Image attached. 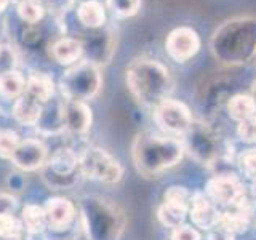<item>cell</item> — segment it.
I'll use <instances>...</instances> for the list:
<instances>
[{
	"label": "cell",
	"instance_id": "1",
	"mask_svg": "<svg viewBox=\"0 0 256 240\" xmlns=\"http://www.w3.org/2000/svg\"><path fill=\"white\" fill-rule=\"evenodd\" d=\"M182 144L174 138L142 133L134 141L133 158L144 174H157L173 166L182 157Z\"/></svg>",
	"mask_w": 256,
	"mask_h": 240
},
{
	"label": "cell",
	"instance_id": "2",
	"mask_svg": "<svg viewBox=\"0 0 256 240\" xmlns=\"http://www.w3.org/2000/svg\"><path fill=\"white\" fill-rule=\"evenodd\" d=\"M126 80L132 92L144 104L157 106L166 100L165 94L170 90L168 69L156 61L141 60L140 62H134L126 72Z\"/></svg>",
	"mask_w": 256,
	"mask_h": 240
},
{
	"label": "cell",
	"instance_id": "3",
	"mask_svg": "<svg viewBox=\"0 0 256 240\" xmlns=\"http://www.w3.org/2000/svg\"><path fill=\"white\" fill-rule=\"evenodd\" d=\"M80 170L88 178L102 182H117L122 178V166L102 149H88L80 158Z\"/></svg>",
	"mask_w": 256,
	"mask_h": 240
},
{
	"label": "cell",
	"instance_id": "4",
	"mask_svg": "<svg viewBox=\"0 0 256 240\" xmlns=\"http://www.w3.org/2000/svg\"><path fill=\"white\" fill-rule=\"evenodd\" d=\"M157 125L172 134H186L192 128V116L186 104L176 100H164L156 106Z\"/></svg>",
	"mask_w": 256,
	"mask_h": 240
},
{
	"label": "cell",
	"instance_id": "5",
	"mask_svg": "<svg viewBox=\"0 0 256 240\" xmlns=\"http://www.w3.org/2000/svg\"><path fill=\"white\" fill-rule=\"evenodd\" d=\"M100 88V74L92 64H80L62 78V92L70 100L78 101L94 94Z\"/></svg>",
	"mask_w": 256,
	"mask_h": 240
},
{
	"label": "cell",
	"instance_id": "6",
	"mask_svg": "<svg viewBox=\"0 0 256 240\" xmlns=\"http://www.w3.org/2000/svg\"><path fill=\"white\" fill-rule=\"evenodd\" d=\"M165 48L168 56L176 62H186L198 53L200 37L196 29L180 26L173 29L166 37Z\"/></svg>",
	"mask_w": 256,
	"mask_h": 240
},
{
	"label": "cell",
	"instance_id": "7",
	"mask_svg": "<svg viewBox=\"0 0 256 240\" xmlns=\"http://www.w3.org/2000/svg\"><path fill=\"white\" fill-rule=\"evenodd\" d=\"M208 194H210L214 202H220L222 205L238 206L245 204L244 186L234 174L221 173L214 176L208 182Z\"/></svg>",
	"mask_w": 256,
	"mask_h": 240
},
{
	"label": "cell",
	"instance_id": "8",
	"mask_svg": "<svg viewBox=\"0 0 256 240\" xmlns=\"http://www.w3.org/2000/svg\"><path fill=\"white\" fill-rule=\"evenodd\" d=\"M45 156L46 150L42 142L37 140H26L20 142L12 160L22 170H36L37 166L44 164Z\"/></svg>",
	"mask_w": 256,
	"mask_h": 240
},
{
	"label": "cell",
	"instance_id": "9",
	"mask_svg": "<svg viewBox=\"0 0 256 240\" xmlns=\"http://www.w3.org/2000/svg\"><path fill=\"white\" fill-rule=\"evenodd\" d=\"M74 205L68 198L61 197L48 200L45 206L46 224L53 229H64L69 226V222L74 220Z\"/></svg>",
	"mask_w": 256,
	"mask_h": 240
},
{
	"label": "cell",
	"instance_id": "10",
	"mask_svg": "<svg viewBox=\"0 0 256 240\" xmlns=\"http://www.w3.org/2000/svg\"><path fill=\"white\" fill-rule=\"evenodd\" d=\"M62 120L68 130L74 133H84L92 124V112L82 101L70 100L62 109Z\"/></svg>",
	"mask_w": 256,
	"mask_h": 240
},
{
	"label": "cell",
	"instance_id": "11",
	"mask_svg": "<svg viewBox=\"0 0 256 240\" xmlns=\"http://www.w3.org/2000/svg\"><path fill=\"white\" fill-rule=\"evenodd\" d=\"M190 216H192V221H194L198 228H204V229H213L220 220L218 210H216L210 200L205 198L202 194L192 196Z\"/></svg>",
	"mask_w": 256,
	"mask_h": 240
},
{
	"label": "cell",
	"instance_id": "12",
	"mask_svg": "<svg viewBox=\"0 0 256 240\" xmlns=\"http://www.w3.org/2000/svg\"><path fill=\"white\" fill-rule=\"evenodd\" d=\"M188 205L176 202V200L165 198L162 206L158 208V220L162 221L164 226L178 229L182 226V221L186 218Z\"/></svg>",
	"mask_w": 256,
	"mask_h": 240
},
{
	"label": "cell",
	"instance_id": "13",
	"mask_svg": "<svg viewBox=\"0 0 256 240\" xmlns=\"http://www.w3.org/2000/svg\"><path fill=\"white\" fill-rule=\"evenodd\" d=\"M248 222H250V216L245 210V204H242L238 206H234L232 212L220 213V220L216 226L222 228L230 234H237V232H244L248 228Z\"/></svg>",
	"mask_w": 256,
	"mask_h": 240
},
{
	"label": "cell",
	"instance_id": "14",
	"mask_svg": "<svg viewBox=\"0 0 256 240\" xmlns=\"http://www.w3.org/2000/svg\"><path fill=\"white\" fill-rule=\"evenodd\" d=\"M78 21L86 28H100L106 21V12L98 0H86L77 10Z\"/></svg>",
	"mask_w": 256,
	"mask_h": 240
},
{
	"label": "cell",
	"instance_id": "15",
	"mask_svg": "<svg viewBox=\"0 0 256 240\" xmlns=\"http://www.w3.org/2000/svg\"><path fill=\"white\" fill-rule=\"evenodd\" d=\"M40 112H42L40 101L32 98V96H29L28 93H26V96H22V98L16 101L14 108H13L14 117L24 125H34L40 117Z\"/></svg>",
	"mask_w": 256,
	"mask_h": 240
},
{
	"label": "cell",
	"instance_id": "16",
	"mask_svg": "<svg viewBox=\"0 0 256 240\" xmlns=\"http://www.w3.org/2000/svg\"><path fill=\"white\" fill-rule=\"evenodd\" d=\"M228 112L234 120H237V122H242V120L250 118V117L254 116L256 101L252 98L250 94H244V93L234 94L228 101Z\"/></svg>",
	"mask_w": 256,
	"mask_h": 240
},
{
	"label": "cell",
	"instance_id": "17",
	"mask_svg": "<svg viewBox=\"0 0 256 240\" xmlns=\"http://www.w3.org/2000/svg\"><path fill=\"white\" fill-rule=\"evenodd\" d=\"M53 54L61 64L76 62L82 54V44L76 38H62L53 46Z\"/></svg>",
	"mask_w": 256,
	"mask_h": 240
},
{
	"label": "cell",
	"instance_id": "18",
	"mask_svg": "<svg viewBox=\"0 0 256 240\" xmlns=\"http://www.w3.org/2000/svg\"><path fill=\"white\" fill-rule=\"evenodd\" d=\"M26 88V80L20 72H4L0 74V94L4 98H18Z\"/></svg>",
	"mask_w": 256,
	"mask_h": 240
},
{
	"label": "cell",
	"instance_id": "19",
	"mask_svg": "<svg viewBox=\"0 0 256 240\" xmlns=\"http://www.w3.org/2000/svg\"><path fill=\"white\" fill-rule=\"evenodd\" d=\"M26 93L37 101L45 102L53 94V82L46 76H32L26 84Z\"/></svg>",
	"mask_w": 256,
	"mask_h": 240
},
{
	"label": "cell",
	"instance_id": "20",
	"mask_svg": "<svg viewBox=\"0 0 256 240\" xmlns=\"http://www.w3.org/2000/svg\"><path fill=\"white\" fill-rule=\"evenodd\" d=\"M22 221L24 226L32 234L42 232L46 226V216H45V208L38 205H26L22 210Z\"/></svg>",
	"mask_w": 256,
	"mask_h": 240
},
{
	"label": "cell",
	"instance_id": "21",
	"mask_svg": "<svg viewBox=\"0 0 256 240\" xmlns=\"http://www.w3.org/2000/svg\"><path fill=\"white\" fill-rule=\"evenodd\" d=\"M77 157L70 149H61L58 150L52 158V168L60 174H68L76 168Z\"/></svg>",
	"mask_w": 256,
	"mask_h": 240
},
{
	"label": "cell",
	"instance_id": "22",
	"mask_svg": "<svg viewBox=\"0 0 256 240\" xmlns=\"http://www.w3.org/2000/svg\"><path fill=\"white\" fill-rule=\"evenodd\" d=\"M109 8L118 18H128L138 13L141 0H108Z\"/></svg>",
	"mask_w": 256,
	"mask_h": 240
},
{
	"label": "cell",
	"instance_id": "23",
	"mask_svg": "<svg viewBox=\"0 0 256 240\" xmlns=\"http://www.w3.org/2000/svg\"><path fill=\"white\" fill-rule=\"evenodd\" d=\"M18 134L12 130H0V157L12 158L16 148L20 146Z\"/></svg>",
	"mask_w": 256,
	"mask_h": 240
},
{
	"label": "cell",
	"instance_id": "24",
	"mask_svg": "<svg viewBox=\"0 0 256 240\" xmlns=\"http://www.w3.org/2000/svg\"><path fill=\"white\" fill-rule=\"evenodd\" d=\"M18 13L20 16L28 22H37L38 20H42L44 10L36 0H22L18 6Z\"/></svg>",
	"mask_w": 256,
	"mask_h": 240
},
{
	"label": "cell",
	"instance_id": "25",
	"mask_svg": "<svg viewBox=\"0 0 256 240\" xmlns=\"http://www.w3.org/2000/svg\"><path fill=\"white\" fill-rule=\"evenodd\" d=\"M20 232V222L10 213H2L0 212V237L6 240L13 238Z\"/></svg>",
	"mask_w": 256,
	"mask_h": 240
},
{
	"label": "cell",
	"instance_id": "26",
	"mask_svg": "<svg viewBox=\"0 0 256 240\" xmlns=\"http://www.w3.org/2000/svg\"><path fill=\"white\" fill-rule=\"evenodd\" d=\"M237 133L240 140L245 142H254L256 141V116L245 118L242 122H238Z\"/></svg>",
	"mask_w": 256,
	"mask_h": 240
},
{
	"label": "cell",
	"instance_id": "27",
	"mask_svg": "<svg viewBox=\"0 0 256 240\" xmlns=\"http://www.w3.org/2000/svg\"><path fill=\"white\" fill-rule=\"evenodd\" d=\"M240 162H242L244 172L252 178H256V149L246 150L240 158Z\"/></svg>",
	"mask_w": 256,
	"mask_h": 240
},
{
	"label": "cell",
	"instance_id": "28",
	"mask_svg": "<svg viewBox=\"0 0 256 240\" xmlns=\"http://www.w3.org/2000/svg\"><path fill=\"white\" fill-rule=\"evenodd\" d=\"M172 240H200V237L196 229L188 228V226H181L178 229H174Z\"/></svg>",
	"mask_w": 256,
	"mask_h": 240
},
{
	"label": "cell",
	"instance_id": "29",
	"mask_svg": "<svg viewBox=\"0 0 256 240\" xmlns=\"http://www.w3.org/2000/svg\"><path fill=\"white\" fill-rule=\"evenodd\" d=\"M210 240H232V234L220 226H214V229L210 234Z\"/></svg>",
	"mask_w": 256,
	"mask_h": 240
},
{
	"label": "cell",
	"instance_id": "30",
	"mask_svg": "<svg viewBox=\"0 0 256 240\" xmlns=\"http://www.w3.org/2000/svg\"><path fill=\"white\" fill-rule=\"evenodd\" d=\"M8 5V0H0V13H2Z\"/></svg>",
	"mask_w": 256,
	"mask_h": 240
},
{
	"label": "cell",
	"instance_id": "31",
	"mask_svg": "<svg viewBox=\"0 0 256 240\" xmlns=\"http://www.w3.org/2000/svg\"><path fill=\"white\" fill-rule=\"evenodd\" d=\"M252 194H253V197L256 198V178H254V181H253V184H252Z\"/></svg>",
	"mask_w": 256,
	"mask_h": 240
},
{
	"label": "cell",
	"instance_id": "32",
	"mask_svg": "<svg viewBox=\"0 0 256 240\" xmlns=\"http://www.w3.org/2000/svg\"><path fill=\"white\" fill-rule=\"evenodd\" d=\"M10 240H13V238H10Z\"/></svg>",
	"mask_w": 256,
	"mask_h": 240
}]
</instances>
